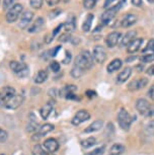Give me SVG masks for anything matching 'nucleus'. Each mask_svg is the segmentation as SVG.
I'll return each instance as SVG.
<instances>
[{
	"label": "nucleus",
	"instance_id": "aec40b11",
	"mask_svg": "<svg viewBox=\"0 0 154 155\" xmlns=\"http://www.w3.org/2000/svg\"><path fill=\"white\" fill-rule=\"evenodd\" d=\"M131 75H132V69L130 67H127V68H125L119 73V75L117 76V82L121 84L125 83L130 78Z\"/></svg>",
	"mask_w": 154,
	"mask_h": 155
},
{
	"label": "nucleus",
	"instance_id": "412c9836",
	"mask_svg": "<svg viewBox=\"0 0 154 155\" xmlns=\"http://www.w3.org/2000/svg\"><path fill=\"white\" fill-rule=\"evenodd\" d=\"M122 65H123V61L121 59H119V58H117V59H114L109 65H107L106 70L109 73H114L116 71H118V70H120Z\"/></svg>",
	"mask_w": 154,
	"mask_h": 155
},
{
	"label": "nucleus",
	"instance_id": "8fccbe9b",
	"mask_svg": "<svg viewBox=\"0 0 154 155\" xmlns=\"http://www.w3.org/2000/svg\"><path fill=\"white\" fill-rule=\"evenodd\" d=\"M132 4L134 5L135 7H142L143 1H142V0H132Z\"/></svg>",
	"mask_w": 154,
	"mask_h": 155
},
{
	"label": "nucleus",
	"instance_id": "dca6fc26",
	"mask_svg": "<svg viewBox=\"0 0 154 155\" xmlns=\"http://www.w3.org/2000/svg\"><path fill=\"white\" fill-rule=\"evenodd\" d=\"M44 27H45V20H44L43 17H38L30 27L28 28V31L31 34L39 33V31L43 30Z\"/></svg>",
	"mask_w": 154,
	"mask_h": 155
},
{
	"label": "nucleus",
	"instance_id": "4468645a",
	"mask_svg": "<svg viewBox=\"0 0 154 155\" xmlns=\"http://www.w3.org/2000/svg\"><path fill=\"white\" fill-rule=\"evenodd\" d=\"M43 146H44V149L46 150V152H49V153H55V152L59 149V142L54 138H49L47 140H45Z\"/></svg>",
	"mask_w": 154,
	"mask_h": 155
},
{
	"label": "nucleus",
	"instance_id": "f704fd0d",
	"mask_svg": "<svg viewBox=\"0 0 154 155\" xmlns=\"http://www.w3.org/2000/svg\"><path fill=\"white\" fill-rule=\"evenodd\" d=\"M45 152L46 151L44 150V148L40 144L34 145L33 148H31V153H33V155H44Z\"/></svg>",
	"mask_w": 154,
	"mask_h": 155
},
{
	"label": "nucleus",
	"instance_id": "a211bd4d",
	"mask_svg": "<svg viewBox=\"0 0 154 155\" xmlns=\"http://www.w3.org/2000/svg\"><path fill=\"white\" fill-rule=\"evenodd\" d=\"M0 94H1V97L3 99V102L5 104V102L8 101L10 98H12L13 96L16 94V91L12 86H5L4 88H2Z\"/></svg>",
	"mask_w": 154,
	"mask_h": 155
},
{
	"label": "nucleus",
	"instance_id": "bf43d9fd",
	"mask_svg": "<svg viewBox=\"0 0 154 155\" xmlns=\"http://www.w3.org/2000/svg\"><path fill=\"white\" fill-rule=\"evenodd\" d=\"M148 2H150V3H154V0H147Z\"/></svg>",
	"mask_w": 154,
	"mask_h": 155
},
{
	"label": "nucleus",
	"instance_id": "20e7f679",
	"mask_svg": "<svg viewBox=\"0 0 154 155\" xmlns=\"http://www.w3.org/2000/svg\"><path fill=\"white\" fill-rule=\"evenodd\" d=\"M24 11V6L20 3H15L12 7L9 8L6 13V21L8 23H13L15 22L18 17L22 14Z\"/></svg>",
	"mask_w": 154,
	"mask_h": 155
},
{
	"label": "nucleus",
	"instance_id": "a878e982",
	"mask_svg": "<svg viewBox=\"0 0 154 155\" xmlns=\"http://www.w3.org/2000/svg\"><path fill=\"white\" fill-rule=\"evenodd\" d=\"M54 129H55L54 125H52V124H45V125L41 126L40 129H39V131H38V133L40 134L41 137H44V136L47 135V134L51 133L52 131L54 130Z\"/></svg>",
	"mask_w": 154,
	"mask_h": 155
},
{
	"label": "nucleus",
	"instance_id": "6e6d98bb",
	"mask_svg": "<svg viewBox=\"0 0 154 155\" xmlns=\"http://www.w3.org/2000/svg\"><path fill=\"white\" fill-rule=\"evenodd\" d=\"M95 91H93V90H87L86 91V95L88 96V97H93V96H95Z\"/></svg>",
	"mask_w": 154,
	"mask_h": 155
},
{
	"label": "nucleus",
	"instance_id": "864d4df0",
	"mask_svg": "<svg viewBox=\"0 0 154 155\" xmlns=\"http://www.w3.org/2000/svg\"><path fill=\"white\" fill-rule=\"evenodd\" d=\"M147 74L150 75V76H154V64L153 65H151L150 67H148L147 70H146Z\"/></svg>",
	"mask_w": 154,
	"mask_h": 155
},
{
	"label": "nucleus",
	"instance_id": "72a5a7b5",
	"mask_svg": "<svg viewBox=\"0 0 154 155\" xmlns=\"http://www.w3.org/2000/svg\"><path fill=\"white\" fill-rule=\"evenodd\" d=\"M39 124H38V122L36 121H34V120H31L30 124L28 125V128H27V130L28 131V132H31V133H36L39 131Z\"/></svg>",
	"mask_w": 154,
	"mask_h": 155
},
{
	"label": "nucleus",
	"instance_id": "7ed1b4c3",
	"mask_svg": "<svg viewBox=\"0 0 154 155\" xmlns=\"http://www.w3.org/2000/svg\"><path fill=\"white\" fill-rule=\"evenodd\" d=\"M132 121H133L132 117L127 112V110L122 107L118 113V123H119V125H120V127L123 129L124 131H129L131 124H132Z\"/></svg>",
	"mask_w": 154,
	"mask_h": 155
},
{
	"label": "nucleus",
	"instance_id": "58836bf2",
	"mask_svg": "<svg viewBox=\"0 0 154 155\" xmlns=\"http://www.w3.org/2000/svg\"><path fill=\"white\" fill-rule=\"evenodd\" d=\"M104 151H106V146H100V147L94 149L93 151L89 152V153H87L85 155H103L104 153Z\"/></svg>",
	"mask_w": 154,
	"mask_h": 155
},
{
	"label": "nucleus",
	"instance_id": "423d86ee",
	"mask_svg": "<svg viewBox=\"0 0 154 155\" xmlns=\"http://www.w3.org/2000/svg\"><path fill=\"white\" fill-rule=\"evenodd\" d=\"M91 54L92 57H93L94 62H97L98 64H103V62H106L107 53L103 46H95L93 50H92Z\"/></svg>",
	"mask_w": 154,
	"mask_h": 155
},
{
	"label": "nucleus",
	"instance_id": "39448f33",
	"mask_svg": "<svg viewBox=\"0 0 154 155\" xmlns=\"http://www.w3.org/2000/svg\"><path fill=\"white\" fill-rule=\"evenodd\" d=\"M10 69L12 70L15 74H17L19 77H27L30 74V70L25 63L24 62H18V61H11L9 63Z\"/></svg>",
	"mask_w": 154,
	"mask_h": 155
},
{
	"label": "nucleus",
	"instance_id": "4c0bfd02",
	"mask_svg": "<svg viewBox=\"0 0 154 155\" xmlns=\"http://www.w3.org/2000/svg\"><path fill=\"white\" fill-rule=\"evenodd\" d=\"M95 4H97V0H83V7L85 9H92Z\"/></svg>",
	"mask_w": 154,
	"mask_h": 155
},
{
	"label": "nucleus",
	"instance_id": "473e14b6",
	"mask_svg": "<svg viewBox=\"0 0 154 155\" xmlns=\"http://www.w3.org/2000/svg\"><path fill=\"white\" fill-rule=\"evenodd\" d=\"M143 54H152L154 53V39H151L148 42L147 46L143 49Z\"/></svg>",
	"mask_w": 154,
	"mask_h": 155
},
{
	"label": "nucleus",
	"instance_id": "f03ea898",
	"mask_svg": "<svg viewBox=\"0 0 154 155\" xmlns=\"http://www.w3.org/2000/svg\"><path fill=\"white\" fill-rule=\"evenodd\" d=\"M136 110L143 117H153L154 116V107L150 104V102L145 98H138L135 104Z\"/></svg>",
	"mask_w": 154,
	"mask_h": 155
},
{
	"label": "nucleus",
	"instance_id": "052dcab7",
	"mask_svg": "<svg viewBox=\"0 0 154 155\" xmlns=\"http://www.w3.org/2000/svg\"><path fill=\"white\" fill-rule=\"evenodd\" d=\"M0 1H1V0H0Z\"/></svg>",
	"mask_w": 154,
	"mask_h": 155
},
{
	"label": "nucleus",
	"instance_id": "680f3d73",
	"mask_svg": "<svg viewBox=\"0 0 154 155\" xmlns=\"http://www.w3.org/2000/svg\"><path fill=\"white\" fill-rule=\"evenodd\" d=\"M2 155H3V154H2Z\"/></svg>",
	"mask_w": 154,
	"mask_h": 155
},
{
	"label": "nucleus",
	"instance_id": "5fc2aeb1",
	"mask_svg": "<svg viewBox=\"0 0 154 155\" xmlns=\"http://www.w3.org/2000/svg\"><path fill=\"white\" fill-rule=\"evenodd\" d=\"M49 94L51 96H56V94H59V91L56 89V88H53V89H50V91H49Z\"/></svg>",
	"mask_w": 154,
	"mask_h": 155
},
{
	"label": "nucleus",
	"instance_id": "c03bdc74",
	"mask_svg": "<svg viewBox=\"0 0 154 155\" xmlns=\"http://www.w3.org/2000/svg\"><path fill=\"white\" fill-rule=\"evenodd\" d=\"M71 58H72V55L70 52L66 51V54H65V58L63 59V63L64 64H69L71 62Z\"/></svg>",
	"mask_w": 154,
	"mask_h": 155
},
{
	"label": "nucleus",
	"instance_id": "2f4dec72",
	"mask_svg": "<svg viewBox=\"0 0 154 155\" xmlns=\"http://www.w3.org/2000/svg\"><path fill=\"white\" fill-rule=\"evenodd\" d=\"M121 2H122V0H106L103 7L106 8V9H109V8H112V7L120 6Z\"/></svg>",
	"mask_w": 154,
	"mask_h": 155
},
{
	"label": "nucleus",
	"instance_id": "de8ad7c7",
	"mask_svg": "<svg viewBox=\"0 0 154 155\" xmlns=\"http://www.w3.org/2000/svg\"><path fill=\"white\" fill-rule=\"evenodd\" d=\"M65 97L67 99H71V101H79V97H78L77 94H75V93H69Z\"/></svg>",
	"mask_w": 154,
	"mask_h": 155
},
{
	"label": "nucleus",
	"instance_id": "c756f323",
	"mask_svg": "<svg viewBox=\"0 0 154 155\" xmlns=\"http://www.w3.org/2000/svg\"><path fill=\"white\" fill-rule=\"evenodd\" d=\"M84 73H85L84 70L78 68L76 66H73V68L71 70V76L73 78H75V79H79L80 77H82L84 75Z\"/></svg>",
	"mask_w": 154,
	"mask_h": 155
},
{
	"label": "nucleus",
	"instance_id": "a18cd8bd",
	"mask_svg": "<svg viewBox=\"0 0 154 155\" xmlns=\"http://www.w3.org/2000/svg\"><path fill=\"white\" fill-rule=\"evenodd\" d=\"M60 13H61V9L56 8V9H54L53 11H51L50 12V18H55V17L59 15Z\"/></svg>",
	"mask_w": 154,
	"mask_h": 155
},
{
	"label": "nucleus",
	"instance_id": "ea45409f",
	"mask_svg": "<svg viewBox=\"0 0 154 155\" xmlns=\"http://www.w3.org/2000/svg\"><path fill=\"white\" fill-rule=\"evenodd\" d=\"M14 2H15V0H3V10L11 8L15 4Z\"/></svg>",
	"mask_w": 154,
	"mask_h": 155
},
{
	"label": "nucleus",
	"instance_id": "4d7b16f0",
	"mask_svg": "<svg viewBox=\"0 0 154 155\" xmlns=\"http://www.w3.org/2000/svg\"><path fill=\"white\" fill-rule=\"evenodd\" d=\"M2 104H4V102H3V99L1 97V94H0V106H2Z\"/></svg>",
	"mask_w": 154,
	"mask_h": 155
},
{
	"label": "nucleus",
	"instance_id": "a19ab883",
	"mask_svg": "<svg viewBox=\"0 0 154 155\" xmlns=\"http://www.w3.org/2000/svg\"><path fill=\"white\" fill-rule=\"evenodd\" d=\"M60 68H61V66H60V64L57 62V61H53V62H51L50 64V69L52 70L53 72H59L60 71Z\"/></svg>",
	"mask_w": 154,
	"mask_h": 155
},
{
	"label": "nucleus",
	"instance_id": "13d9d810",
	"mask_svg": "<svg viewBox=\"0 0 154 155\" xmlns=\"http://www.w3.org/2000/svg\"><path fill=\"white\" fill-rule=\"evenodd\" d=\"M44 155H55V154L54 153H49V152H45Z\"/></svg>",
	"mask_w": 154,
	"mask_h": 155
},
{
	"label": "nucleus",
	"instance_id": "f8f14e48",
	"mask_svg": "<svg viewBox=\"0 0 154 155\" xmlns=\"http://www.w3.org/2000/svg\"><path fill=\"white\" fill-rule=\"evenodd\" d=\"M89 119H90V114L85 110H80L79 112L75 114V116L73 117L71 122L74 126H78L84 122L88 121Z\"/></svg>",
	"mask_w": 154,
	"mask_h": 155
},
{
	"label": "nucleus",
	"instance_id": "9d476101",
	"mask_svg": "<svg viewBox=\"0 0 154 155\" xmlns=\"http://www.w3.org/2000/svg\"><path fill=\"white\" fill-rule=\"evenodd\" d=\"M121 37L122 34L120 31H112L109 35H106V39H104V43L109 48H115L121 41Z\"/></svg>",
	"mask_w": 154,
	"mask_h": 155
},
{
	"label": "nucleus",
	"instance_id": "49530a36",
	"mask_svg": "<svg viewBox=\"0 0 154 155\" xmlns=\"http://www.w3.org/2000/svg\"><path fill=\"white\" fill-rule=\"evenodd\" d=\"M54 35L53 34H48V35H46V37H45V43L46 44H50L52 41L54 40Z\"/></svg>",
	"mask_w": 154,
	"mask_h": 155
},
{
	"label": "nucleus",
	"instance_id": "ddd939ff",
	"mask_svg": "<svg viewBox=\"0 0 154 155\" xmlns=\"http://www.w3.org/2000/svg\"><path fill=\"white\" fill-rule=\"evenodd\" d=\"M138 20V17L136 14H133V13H128L126 14V15L123 16V18H122V20L120 21L121 23V27L122 28H130L132 27V25H134L136 22H137Z\"/></svg>",
	"mask_w": 154,
	"mask_h": 155
},
{
	"label": "nucleus",
	"instance_id": "7c9ffc66",
	"mask_svg": "<svg viewBox=\"0 0 154 155\" xmlns=\"http://www.w3.org/2000/svg\"><path fill=\"white\" fill-rule=\"evenodd\" d=\"M63 28H64V30H65L66 33H68V34H70L72 33L74 30H75V21H74V18L72 19V20H67L65 23L63 25Z\"/></svg>",
	"mask_w": 154,
	"mask_h": 155
},
{
	"label": "nucleus",
	"instance_id": "0eeeda50",
	"mask_svg": "<svg viewBox=\"0 0 154 155\" xmlns=\"http://www.w3.org/2000/svg\"><path fill=\"white\" fill-rule=\"evenodd\" d=\"M119 9H120V6H116V7L109 8V9H106V11L100 16L101 23H103V25H110L111 22H113V20H114L116 15H117Z\"/></svg>",
	"mask_w": 154,
	"mask_h": 155
},
{
	"label": "nucleus",
	"instance_id": "09e8293b",
	"mask_svg": "<svg viewBox=\"0 0 154 155\" xmlns=\"http://www.w3.org/2000/svg\"><path fill=\"white\" fill-rule=\"evenodd\" d=\"M61 48H62L61 46H58V47H56V48H54L53 50H50V51H49V52L51 53V54H50V56H51V57H55V56L57 55L58 51H59V50H60Z\"/></svg>",
	"mask_w": 154,
	"mask_h": 155
},
{
	"label": "nucleus",
	"instance_id": "c9c22d12",
	"mask_svg": "<svg viewBox=\"0 0 154 155\" xmlns=\"http://www.w3.org/2000/svg\"><path fill=\"white\" fill-rule=\"evenodd\" d=\"M140 61L143 63H150L154 61V53L152 54H144L140 57Z\"/></svg>",
	"mask_w": 154,
	"mask_h": 155
},
{
	"label": "nucleus",
	"instance_id": "6ab92c4d",
	"mask_svg": "<svg viewBox=\"0 0 154 155\" xmlns=\"http://www.w3.org/2000/svg\"><path fill=\"white\" fill-rule=\"evenodd\" d=\"M103 127V122L101 120H97V121H94L93 123H91L88 127H86L84 129V133H94L97 132V131L101 130Z\"/></svg>",
	"mask_w": 154,
	"mask_h": 155
},
{
	"label": "nucleus",
	"instance_id": "f3484780",
	"mask_svg": "<svg viewBox=\"0 0 154 155\" xmlns=\"http://www.w3.org/2000/svg\"><path fill=\"white\" fill-rule=\"evenodd\" d=\"M143 42H144V40L142 39V38H136V39L127 47V52L129 54H135L136 52L140 50L141 46L143 45Z\"/></svg>",
	"mask_w": 154,
	"mask_h": 155
},
{
	"label": "nucleus",
	"instance_id": "6e6552de",
	"mask_svg": "<svg viewBox=\"0 0 154 155\" xmlns=\"http://www.w3.org/2000/svg\"><path fill=\"white\" fill-rule=\"evenodd\" d=\"M148 78L146 77H139L137 79L131 81L128 85V89L130 91H137V90H140L142 88H144L145 86H147L148 84Z\"/></svg>",
	"mask_w": 154,
	"mask_h": 155
},
{
	"label": "nucleus",
	"instance_id": "3c124183",
	"mask_svg": "<svg viewBox=\"0 0 154 155\" xmlns=\"http://www.w3.org/2000/svg\"><path fill=\"white\" fill-rule=\"evenodd\" d=\"M46 2H47V4L49 6H55V5H57L59 3L60 0H46Z\"/></svg>",
	"mask_w": 154,
	"mask_h": 155
},
{
	"label": "nucleus",
	"instance_id": "5701e85b",
	"mask_svg": "<svg viewBox=\"0 0 154 155\" xmlns=\"http://www.w3.org/2000/svg\"><path fill=\"white\" fill-rule=\"evenodd\" d=\"M53 106H54V104H52V102L50 101V102H48V104H46L45 106L41 109L40 114H41V117H42L44 120H47L49 118V116L52 114Z\"/></svg>",
	"mask_w": 154,
	"mask_h": 155
},
{
	"label": "nucleus",
	"instance_id": "cd10ccee",
	"mask_svg": "<svg viewBox=\"0 0 154 155\" xmlns=\"http://www.w3.org/2000/svg\"><path fill=\"white\" fill-rule=\"evenodd\" d=\"M153 135H154V120L148 123V124L145 126V129H144V136L148 137V138H151Z\"/></svg>",
	"mask_w": 154,
	"mask_h": 155
},
{
	"label": "nucleus",
	"instance_id": "4be33fe9",
	"mask_svg": "<svg viewBox=\"0 0 154 155\" xmlns=\"http://www.w3.org/2000/svg\"><path fill=\"white\" fill-rule=\"evenodd\" d=\"M48 77H49V73L47 70H40L39 72L37 73L36 76H34V83H37V84H41V83H44L46 80L48 79Z\"/></svg>",
	"mask_w": 154,
	"mask_h": 155
},
{
	"label": "nucleus",
	"instance_id": "f257e3e1",
	"mask_svg": "<svg viewBox=\"0 0 154 155\" xmlns=\"http://www.w3.org/2000/svg\"><path fill=\"white\" fill-rule=\"evenodd\" d=\"M93 57L92 54L88 51H82L78 56L75 58L74 66L78 67V68L84 70H89L93 66Z\"/></svg>",
	"mask_w": 154,
	"mask_h": 155
},
{
	"label": "nucleus",
	"instance_id": "e433bc0d",
	"mask_svg": "<svg viewBox=\"0 0 154 155\" xmlns=\"http://www.w3.org/2000/svg\"><path fill=\"white\" fill-rule=\"evenodd\" d=\"M44 3V0H30L31 7H33L34 9H40L42 8Z\"/></svg>",
	"mask_w": 154,
	"mask_h": 155
},
{
	"label": "nucleus",
	"instance_id": "393cba45",
	"mask_svg": "<svg viewBox=\"0 0 154 155\" xmlns=\"http://www.w3.org/2000/svg\"><path fill=\"white\" fill-rule=\"evenodd\" d=\"M126 151V147L123 144H114L110 148L109 155H122Z\"/></svg>",
	"mask_w": 154,
	"mask_h": 155
},
{
	"label": "nucleus",
	"instance_id": "79ce46f5",
	"mask_svg": "<svg viewBox=\"0 0 154 155\" xmlns=\"http://www.w3.org/2000/svg\"><path fill=\"white\" fill-rule=\"evenodd\" d=\"M8 138V133L3 129L0 128V143H4Z\"/></svg>",
	"mask_w": 154,
	"mask_h": 155
},
{
	"label": "nucleus",
	"instance_id": "c85d7f7f",
	"mask_svg": "<svg viewBox=\"0 0 154 155\" xmlns=\"http://www.w3.org/2000/svg\"><path fill=\"white\" fill-rule=\"evenodd\" d=\"M95 144H97V139H95L94 137H88V138H86L85 140L81 141V145H82V147L85 149L93 147Z\"/></svg>",
	"mask_w": 154,
	"mask_h": 155
},
{
	"label": "nucleus",
	"instance_id": "1a4fd4ad",
	"mask_svg": "<svg viewBox=\"0 0 154 155\" xmlns=\"http://www.w3.org/2000/svg\"><path fill=\"white\" fill-rule=\"evenodd\" d=\"M33 19H34V12L33 11H30V10L25 11V12L21 14V16H20L19 22H18V28H21V30L28 28V27H30L31 21H33Z\"/></svg>",
	"mask_w": 154,
	"mask_h": 155
},
{
	"label": "nucleus",
	"instance_id": "603ef678",
	"mask_svg": "<svg viewBox=\"0 0 154 155\" xmlns=\"http://www.w3.org/2000/svg\"><path fill=\"white\" fill-rule=\"evenodd\" d=\"M148 95H149V97L154 101V84L150 87L149 90H148Z\"/></svg>",
	"mask_w": 154,
	"mask_h": 155
},
{
	"label": "nucleus",
	"instance_id": "bb28decb",
	"mask_svg": "<svg viewBox=\"0 0 154 155\" xmlns=\"http://www.w3.org/2000/svg\"><path fill=\"white\" fill-rule=\"evenodd\" d=\"M76 90H77V86L73 85V84H70V85L64 86L63 88L59 91V94L63 95V96H66L67 94H69V93H75Z\"/></svg>",
	"mask_w": 154,
	"mask_h": 155
},
{
	"label": "nucleus",
	"instance_id": "37998d69",
	"mask_svg": "<svg viewBox=\"0 0 154 155\" xmlns=\"http://www.w3.org/2000/svg\"><path fill=\"white\" fill-rule=\"evenodd\" d=\"M71 39H72V38L70 36V34L65 33V34L61 35L59 41H60V42H62V43H67V42H69V41H71Z\"/></svg>",
	"mask_w": 154,
	"mask_h": 155
},
{
	"label": "nucleus",
	"instance_id": "9b49d317",
	"mask_svg": "<svg viewBox=\"0 0 154 155\" xmlns=\"http://www.w3.org/2000/svg\"><path fill=\"white\" fill-rule=\"evenodd\" d=\"M24 95L22 94H15L12 98H10L9 101H6L4 104V107L7 110H16L21 106L24 102Z\"/></svg>",
	"mask_w": 154,
	"mask_h": 155
},
{
	"label": "nucleus",
	"instance_id": "b1692460",
	"mask_svg": "<svg viewBox=\"0 0 154 155\" xmlns=\"http://www.w3.org/2000/svg\"><path fill=\"white\" fill-rule=\"evenodd\" d=\"M94 19V15L92 13L87 14V16L85 17L84 21L82 23V31L84 33H88L89 31L91 30V25H92V21Z\"/></svg>",
	"mask_w": 154,
	"mask_h": 155
},
{
	"label": "nucleus",
	"instance_id": "2eb2a0df",
	"mask_svg": "<svg viewBox=\"0 0 154 155\" xmlns=\"http://www.w3.org/2000/svg\"><path fill=\"white\" fill-rule=\"evenodd\" d=\"M136 37H137V31H129L128 33L124 35L123 38H121V43L120 46L122 48H125V47H128L131 43L133 42Z\"/></svg>",
	"mask_w": 154,
	"mask_h": 155
}]
</instances>
